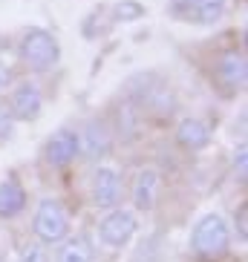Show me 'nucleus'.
I'll return each mask as SVG.
<instances>
[{
	"label": "nucleus",
	"mask_w": 248,
	"mask_h": 262,
	"mask_svg": "<svg viewBox=\"0 0 248 262\" xmlns=\"http://www.w3.org/2000/svg\"><path fill=\"white\" fill-rule=\"evenodd\" d=\"M17 55L32 72H47L61 61V43L49 29L32 26L24 32V38L17 43Z\"/></svg>",
	"instance_id": "nucleus-1"
},
{
	"label": "nucleus",
	"mask_w": 248,
	"mask_h": 262,
	"mask_svg": "<svg viewBox=\"0 0 248 262\" xmlns=\"http://www.w3.org/2000/svg\"><path fill=\"white\" fill-rule=\"evenodd\" d=\"M191 248H194V254L202 256V259H219V256H225L228 248H231L228 222H225L219 213H205L199 222L194 225Z\"/></svg>",
	"instance_id": "nucleus-2"
},
{
	"label": "nucleus",
	"mask_w": 248,
	"mask_h": 262,
	"mask_svg": "<svg viewBox=\"0 0 248 262\" xmlns=\"http://www.w3.org/2000/svg\"><path fill=\"white\" fill-rule=\"evenodd\" d=\"M32 228H35L38 242H44V245H55V242L67 239V233H70V213L64 208V202L55 199V196L40 199Z\"/></svg>",
	"instance_id": "nucleus-3"
},
{
	"label": "nucleus",
	"mask_w": 248,
	"mask_h": 262,
	"mask_svg": "<svg viewBox=\"0 0 248 262\" xmlns=\"http://www.w3.org/2000/svg\"><path fill=\"white\" fill-rule=\"evenodd\" d=\"M245 78H248L245 55H242L240 49H225V52L217 58V67H214V84L219 86V93L222 95L242 93Z\"/></svg>",
	"instance_id": "nucleus-4"
},
{
	"label": "nucleus",
	"mask_w": 248,
	"mask_h": 262,
	"mask_svg": "<svg viewBox=\"0 0 248 262\" xmlns=\"http://www.w3.org/2000/svg\"><path fill=\"white\" fill-rule=\"evenodd\" d=\"M113 144H116V136H113V127H110L104 118H93V121L84 124V130L78 133V147L84 159L90 162H101L113 153Z\"/></svg>",
	"instance_id": "nucleus-5"
},
{
	"label": "nucleus",
	"mask_w": 248,
	"mask_h": 262,
	"mask_svg": "<svg viewBox=\"0 0 248 262\" xmlns=\"http://www.w3.org/2000/svg\"><path fill=\"white\" fill-rule=\"evenodd\" d=\"M124 196V179L116 167L110 164H98L93 173V205L101 210L118 208V202Z\"/></svg>",
	"instance_id": "nucleus-6"
},
{
	"label": "nucleus",
	"mask_w": 248,
	"mask_h": 262,
	"mask_svg": "<svg viewBox=\"0 0 248 262\" xmlns=\"http://www.w3.org/2000/svg\"><path fill=\"white\" fill-rule=\"evenodd\" d=\"M136 228H139V222H136V213H133V210H124V208L116 210L113 208L104 219H101L98 236L107 248H124L133 236H136Z\"/></svg>",
	"instance_id": "nucleus-7"
},
{
	"label": "nucleus",
	"mask_w": 248,
	"mask_h": 262,
	"mask_svg": "<svg viewBox=\"0 0 248 262\" xmlns=\"http://www.w3.org/2000/svg\"><path fill=\"white\" fill-rule=\"evenodd\" d=\"M40 107H44V95H40L38 84L32 81H20V84L12 86V95H9V113L15 121H35L40 116Z\"/></svg>",
	"instance_id": "nucleus-8"
},
{
	"label": "nucleus",
	"mask_w": 248,
	"mask_h": 262,
	"mask_svg": "<svg viewBox=\"0 0 248 262\" xmlns=\"http://www.w3.org/2000/svg\"><path fill=\"white\" fill-rule=\"evenodd\" d=\"M78 153H81L78 133L72 127H58L47 139V144H44V156H47V162L55 164V167H70L78 159Z\"/></svg>",
	"instance_id": "nucleus-9"
},
{
	"label": "nucleus",
	"mask_w": 248,
	"mask_h": 262,
	"mask_svg": "<svg viewBox=\"0 0 248 262\" xmlns=\"http://www.w3.org/2000/svg\"><path fill=\"white\" fill-rule=\"evenodd\" d=\"M159 190H162V176L156 167H141L133 179L130 199L136 210H153L159 202Z\"/></svg>",
	"instance_id": "nucleus-10"
},
{
	"label": "nucleus",
	"mask_w": 248,
	"mask_h": 262,
	"mask_svg": "<svg viewBox=\"0 0 248 262\" xmlns=\"http://www.w3.org/2000/svg\"><path fill=\"white\" fill-rule=\"evenodd\" d=\"M176 144L182 147V150H191V153H199V150H205V147L211 144V130L208 124L199 121V118H182V121L176 124Z\"/></svg>",
	"instance_id": "nucleus-11"
},
{
	"label": "nucleus",
	"mask_w": 248,
	"mask_h": 262,
	"mask_svg": "<svg viewBox=\"0 0 248 262\" xmlns=\"http://www.w3.org/2000/svg\"><path fill=\"white\" fill-rule=\"evenodd\" d=\"M26 208V190L20 187V182L6 179L0 182V219H12Z\"/></svg>",
	"instance_id": "nucleus-12"
},
{
	"label": "nucleus",
	"mask_w": 248,
	"mask_h": 262,
	"mask_svg": "<svg viewBox=\"0 0 248 262\" xmlns=\"http://www.w3.org/2000/svg\"><path fill=\"white\" fill-rule=\"evenodd\" d=\"M141 130V113L133 104H127V101H118L116 107V133L113 136H118L121 141H133L136 136H139Z\"/></svg>",
	"instance_id": "nucleus-13"
},
{
	"label": "nucleus",
	"mask_w": 248,
	"mask_h": 262,
	"mask_svg": "<svg viewBox=\"0 0 248 262\" xmlns=\"http://www.w3.org/2000/svg\"><path fill=\"white\" fill-rule=\"evenodd\" d=\"M228 12V0H196L188 24H199V26H214L222 20V15Z\"/></svg>",
	"instance_id": "nucleus-14"
},
{
	"label": "nucleus",
	"mask_w": 248,
	"mask_h": 262,
	"mask_svg": "<svg viewBox=\"0 0 248 262\" xmlns=\"http://www.w3.org/2000/svg\"><path fill=\"white\" fill-rule=\"evenodd\" d=\"M58 262H93V245L84 236H72L61 245Z\"/></svg>",
	"instance_id": "nucleus-15"
},
{
	"label": "nucleus",
	"mask_w": 248,
	"mask_h": 262,
	"mask_svg": "<svg viewBox=\"0 0 248 262\" xmlns=\"http://www.w3.org/2000/svg\"><path fill=\"white\" fill-rule=\"evenodd\" d=\"M148 9L141 6L139 0H118L116 6L110 9V17L116 20V24H133V20H141Z\"/></svg>",
	"instance_id": "nucleus-16"
},
{
	"label": "nucleus",
	"mask_w": 248,
	"mask_h": 262,
	"mask_svg": "<svg viewBox=\"0 0 248 262\" xmlns=\"http://www.w3.org/2000/svg\"><path fill=\"white\" fill-rule=\"evenodd\" d=\"M104 29H107V17H104V9L98 6V9H93V12L84 17L81 32H84V38H87V40H93V38H98Z\"/></svg>",
	"instance_id": "nucleus-17"
},
{
	"label": "nucleus",
	"mask_w": 248,
	"mask_h": 262,
	"mask_svg": "<svg viewBox=\"0 0 248 262\" xmlns=\"http://www.w3.org/2000/svg\"><path fill=\"white\" fill-rule=\"evenodd\" d=\"M17 262H49V254H47V248H44V242H26L20 248V259Z\"/></svg>",
	"instance_id": "nucleus-18"
},
{
	"label": "nucleus",
	"mask_w": 248,
	"mask_h": 262,
	"mask_svg": "<svg viewBox=\"0 0 248 262\" xmlns=\"http://www.w3.org/2000/svg\"><path fill=\"white\" fill-rule=\"evenodd\" d=\"M234 228H237V239L245 242L248 239V205L245 202H240V208L234 213Z\"/></svg>",
	"instance_id": "nucleus-19"
},
{
	"label": "nucleus",
	"mask_w": 248,
	"mask_h": 262,
	"mask_svg": "<svg viewBox=\"0 0 248 262\" xmlns=\"http://www.w3.org/2000/svg\"><path fill=\"white\" fill-rule=\"evenodd\" d=\"M245 167H248V150H245V144H240L234 150V173H237V179L242 185H245Z\"/></svg>",
	"instance_id": "nucleus-20"
},
{
	"label": "nucleus",
	"mask_w": 248,
	"mask_h": 262,
	"mask_svg": "<svg viewBox=\"0 0 248 262\" xmlns=\"http://www.w3.org/2000/svg\"><path fill=\"white\" fill-rule=\"evenodd\" d=\"M194 3H196V0H171V15L176 17V20H188Z\"/></svg>",
	"instance_id": "nucleus-21"
},
{
	"label": "nucleus",
	"mask_w": 248,
	"mask_h": 262,
	"mask_svg": "<svg viewBox=\"0 0 248 262\" xmlns=\"http://www.w3.org/2000/svg\"><path fill=\"white\" fill-rule=\"evenodd\" d=\"M12 130H15V118H12L6 104H0V139H9Z\"/></svg>",
	"instance_id": "nucleus-22"
},
{
	"label": "nucleus",
	"mask_w": 248,
	"mask_h": 262,
	"mask_svg": "<svg viewBox=\"0 0 248 262\" xmlns=\"http://www.w3.org/2000/svg\"><path fill=\"white\" fill-rule=\"evenodd\" d=\"M12 81H15L12 70H9L6 63H0V93H3V90H9V86H12Z\"/></svg>",
	"instance_id": "nucleus-23"
}]
</instances>
